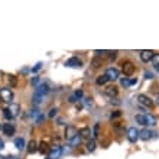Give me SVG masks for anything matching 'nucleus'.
I'll return each mask as SVG.
<instances>
[{
	"label": "nucleus",
	"mask_w": 159,
	"mask_h": 159,
	"mask_svg": "<svg viewBox=\"0 0 159 159\" xmlns=\"http://www.w3.org/2000/svg\"><path fill=\"white\" fill-rule=\"evenodd\" d=\"M13 99V93H12L10 88H2L0 90V100L5 101V103H12Z\"/></svg>",
	"instance_id": "obj_1"
},
{
	"label": "nucleus",
	"mask_w": 159,
	"mask_h": 159,
	"mask_svg": "<svg viewBox=\"0 0 159 159\" xmlns=\"http://www.w3.org/2000/svg\"><path fill=\"white\" fill-rule=\"evenodd\" d=\"M121 71H123V74H125L126 77H130L133 72H135V65H133V62H130V61L123 62V65H121Z\"/></svg>",
	"instance_id": "obj_2"
},
{
	"label": "nucleus",
	"mask_w": 159,
	"mask_h": 159,
	"mask_svg": "<svg viewBox=\"0 0 159 159\" xmlns=\"http://www.w3.org/2000/svg\"><path fill=\"white\" fill-rule=\"evenodd\" d=\"M137 103L145 106V107H154V101L149 99L148 96H145V94H139L137 96Z\"/></svg>",
	"instance_id": "obj_3"
},
{
	"label": "nucleus",
	"mask_w": 159,
	"mask_h": 159,
	"mask_svg": "<svg viewBox=\"0 0 159 159\" xmlns=\"http://www.w3.org/2000/svg\"><path fill=\"white\" fill-rule=\"evenodd\" d=\"M139 130H137L136 127H129L127 129V139L130 140V142H136L137 139H139Z\"/></svg>",
	"instance_id": "obj_4"
},
{
	"label": "nucleus",
	"mask_w": 159,
	"mask_h": 159,
	"mask_svg": "<svg viewBox=\"0 0 159 159\" xmlns=\"http://www.w3.org/2000/svg\"><path fill=\"white\" fill-rule=\"evenodd\" d=\"M78 135V130L75 129L74 126H67V129H65V139L70 142V140H72L74 137Z\"/></svg>",
	"instance_id": "obj_5"
},
{
	"label": "nucleus",
	"mask_w": 159,
	"mask_h": 159,
	"mask_svg": "<svg viewBox=\"0 0 159 159\" xmlns=\"http://www.w3.org/2000/svg\"><path fill=\"white\" fill-rule=\"evenodd\" d=\"M155 52L150 49H145L140 52V60L143 61V62H148V61H152V58H154Z\"/></svg>",
	"instance_id": "obj_6"
},
{
	"label": "nucleus",
	"mask_w": 159,
	"mask_h": 159,
	"mask_svg": "<svg viewBox=\"0 0 159 159\" xmlns=\"http://www.w3.org/2000/svg\"><path fill=\"white\" fill-rule=\"evenodd\" d=\"M106 75H107L109 80L116 81V80L119 78V70H117V68H109V70L106 71Z\"/></svg>",
	"instance_id": "obj_7"
},
{
	"label": "nucleus",
	"mask_w": 159,
	"mask_h": 159,
	"mask_svg": "<svg viewBox=\"0 0 159 159\" xmlns=\"http://www.w3.org/2000/svg\"><path fill=\"white\" fill-rule=\"evenodd\" d=\"M61 154H62V148L56 146V148H54V149H51V150H49L48 158H49V159H60Z\"/></svg>",
	"instance_id": "obj_8"
},
{
	"label": "nucleus",
	"mask_w": 159,
	"mask_h": 159,
	"mask_svg": "<svg viewBox=\"0 0 159 159\" xmlns=\"http://www.w3.org/2000/svg\"><path fill=\"white\" fill-rule=\"evenodd\" d=\"M155 135L154 130H149V129H143L142 132L139 133V137L142 139V140H149V139H152Z\"/></svg>",
	"instance_id": "obj_9"
},
{
	"label": "nucleus",
	"mask_w": 159,
	"mask_h": 159,
	"mask_svg": "<svg viewBox=\"0 0 159 159\" xmlns=\"http://www.w3.org/2000/svg\"><path fill=\"white\" fill-rule=\"evenodd\" d=\"M3 133L7 136H13L15 135V126L12 123H5L3 125Z\"/></svg>",
	"instance_id": "obj_10"
},
{
	"label": "nucleus",
	"mask_w": 159,
	"mask_h": 159,
	"mask_svg": "<svg viewBox=\"0 0 159 159\" xmlns=\"http://www.w3.org/2000/svg\"><path fill=\"white\" fill-rule=\"evenodd\" d=\"M67 67H81L82 62L80 58H77V56H72V58H70V60L65 62Z\"/></svg>",
	"instance_id": "obj_11"
},
{
	"label": "nucleus",
	"mask_w": 159,
	"mask_h": 159,
	"mask_svg": "<svg viewBox=\"0 0 159 159\" xmlns=\"http://www.w3.org/2000/svg\"><path fill=\"white\" fill-rule=\"evenodd\" d=\"M104 93L107 94L109 97H111V99H113V97H116V96H117V88H116L114 85H109V87L104 90Z\"/></svg>",
	"instance_id": "obj_12"
},
{
	"label": "nucleus",
	"mask_w": 159,
	"mask_h": 159,
	"mask_svg": "<svg viewBox=\"0 0 159 159\" xmlns=\"http://www.w3.org/2000/svg\"><path fill=\"white\" fill-rule=\"evenodd\" d=\"M9 110H10V113L13 117H16L17 114H19V111H20V106L16 104V103H12L10 106H9Z\"/></svg>",
	"instance_id": "obj_13"
},
{
	"label": "nucleus",
	"mask_w": 159,
	"mask_h": 159,
	"mask_svg": "<svg viewBox=\"0 0 159 159\" xmlns=\"http://www.w3.org/2000/svg\"><path fill=\"white\" fill-rule=\"evenodd\" d=\"M36 150H38V143L35 142V140H31V142L27 143V152L29 154H33Z\"/></svg>",
	"instance_id": "obj_14"
},
{
	"label": "nucleus",
	"mask_w": 159,
	"mask_h": 159,
	"mask_svg": "<svg viewBox=\"0 0 159 159\" xmlns=\"http://www.w3.org/2000/svg\"><path fill=\"white\" fill-rule=\"evenodd\" d=\"M48 91H49V88H48V85H46V84H41V85H38V88H36V94H39V96L46 94Z\"/></svg>",
	"instance_id": "obj_15"
},
{
	"label": "nucleus",
	"mask_w": 159,
	"mask_h": 159,
	"mask_svg": "<svg viewBox=\"0 0 159 159\" xmlns=\"http://www.w3.org/2000/svg\"><path fill=\"white\" fill-rule=\"evenodd\" d=\"M146 117V126H155L156 125V117L152 114H145Z\"/></svg>",
	"instance_id": "obj_16"
},
{
	"label": "nucleus",
	"mask_w": 159,
	"mask_h": 159,
	"mask_svg": "<svg viewBox=\"0 0 159 159\" xmlns=\"http://www.w3.org/2000/svg\"><path fill=\"white\" fill-rule=\"evenodd\" d=\"M15 146H16L19 150L25 149V140H23V137H17V139H15Z\"/></svg>",
	"instance_id": "obj_17"
},
{
	"label": "nucleus",
	"mask_w": 159,
	"mask_h": 159,
	"mask_svg": "<svg viewBox=\"0 0 159 159\" xmlns=\"http://www.w3.org/2000/svg\"><path fill=\"white\" fill-rule=\"evenodd\" d=\"M78 133L81 135V137H90V135H91V130H90V127H82V129H80V130H78Z\"/></svg>",
	"instance_id": "obj_18"
},
{
	"label": "nucleus",
	"mask_w": 159,
	"mask_h": 159,
	"mask_svg": "<svg viewBox=\"0 0 159 159\" xmlns=\"http://www.w3.org/2000/svg\"><path fill=\"white\" fill-rule=\"evenodd\" d=\"M107 81H109V78H107V75H106V74H103V75L97 77V80H96V82H97L99 85H104Z\"/></svg>",
	"instance_id": "obj_19"
},
{
	"label": "nucleus",
	"mask_w": 159,
	"mask_h": 159,
	"mask_svg": "<svg viewBox=\"0 0 159 159\" xmlns=\"http://www.w3.org/2000/svg\"><path fill=\"white\" fill-rule=\"evenodd\" d=\"M80 143H81V135H80V133H78L72 140H70V145H71V146H78Z\"/></svg>",
	"instance_id": "obj_20"
},
{
	"label": "nucleus",
	"mask_w": 159,
	"mask_h": 159,
	"mask_svg": "<svg viewBox=\"0 0 159 159\" xmlns=\"http://www.w3.org/2000/svg\"><path fill=\"white\" fill-rule=\"evenodd\" d=\"M136 121L139 125H142V126H146V117H145V114H137Z\"/></svg>",
	"instance_id": "obj_21"
},
{
	"label": "nucleus",
	"mask_w": 159,
	"mask_h": 159,
	"mask_svg": "<svg viewBox=\"0 0 159 159\" xmlns=\"http://www.w3.org/2000/svg\"><path fill=\"white\" fill-rule=\"evenodd\" d=\"M94 149H96V140H94V139H91V140H88V142H87V150L93 152Z\"/></svg>",
	"instance_id": "obj_22"
},
{
	"label": "nucleus",
	"mask_w": 159,
	"mask_h": 159,
	"mask_svg": "<svg viewBox=\"0 0 159 159\" xmlns=\"http://www.w3.org/2000/svg\"><path fill=\"white\" fill-rule=\"evenodd\" d=\"M41 101H42V96H39V94L35 93V96L32 97V103H33L35 106H38L39 103H41Z\"/></svg>",
	"instance_id": "obj_23"
},
{
	"label": "nucleus",
	"mask_w": 159,
	"mask_h": 159,
	"mask_svg": "<svg viewBox=\"0 0 159 159\" xmlns=\"http://www.w3.org/2000/svg\"><path fill=\"white\" fill-rule=\"evenodd\" d=\"M38 149L42 152V154H44V152H48V145H46L45 142H41V143H39V148Z\"/></svg>",
	"instance_id": "obj_24"
},
{
	"label": "nucleus",
	"mask_w": 159,
	"mask_h": 159,
	"mask_svg": "<svg viewBox=\"0 0 159 159\" xmlns=\"http://www.w3.org/2000/svg\"><path fill=\"white\" fill-rule=\"evenodd\" d=\"M9 84H10L12 87H16V84H17V80L15 75H9Z\"/></svg>",
	"instance_id": "obj_25"
},
{
	"label": "nucleus",
	"mask_w": 159,
	"mask_h": 159,
	"mask_svg": "<svg viewBox=\"0 0 159 159\" xmlns=\"http://www.w3.org/2000/svg\"><path fill=\"white\" fill-rule=\"evenodd\" d=\"M120 84L123 85V87H129V85H130V80H129L127 77L121 78V80H120Z\"/></svg>",
	"instance_id": "obj_26"
},
{
	"label": "nucleus",
	"mask_w": 159,
	"mask_h": 159,
	"mask_svg": "<svg viewBox=\"0 0 159 159\" xmlns=\"http://www.w3.org/2000/svg\"><path fill=\"white\" fill-rule=\"evenodd\" d=\"M3 116H5L7 120L13 119V116H12V113H10V110H9V109H5V110H3Z\"/></svg>",
	"instance_id": "obj_27"
},
{
	"label": "nucleus",
	"mask_w": 159,
	"mask_h": 159,
	"mask_svg": "<svg viewBox=\"0 0 159 159\" xmlns=\"http://www.w3.org/2000/svg\"><path fill=\"white\" fill-rule=\"evenodd\" d=\"M91 64H93V68H99V67L101 65V61H100L99 58H94Z\"/></svg>",
	"instance_id": "obj_28"
},
{
	"label": "nucleus",
	"mask_w": 159,
	"mask_h": 159,
	"mask_svg": "<svg viewBox=\"0 0 159 159\" xmlns=\"http://www.w3.org/2000/svg\"><path fill=\"white\" fill-rule=\"evenodd\" d=\"M99 130H100V125L97 123V125L94 126V135H93V139H94V137H97V136H99Z\"/></svg>",
	"instance_id": "obj_29"
},
{
	"label": "nucleus",
	"mask_w": 159,
	"mask_h": 159,
	"mask_svg": "<svg viewBox=\"0 0 159 159\" xmlns=\"http://www.w3.org/2000/svg\"><path fill=\"white\" fill-rule=\"evenodd\" d=\"M152 62H154L155 65H159V54H155L154 58H152Z\"/></svg>",
	"instance_id": "obj_30"
},
{
	"label": "nucleus",
	"mask_w": 159,
	"mask_h": 159,
	"mask_svg": "<svg viewBox=\"0 0 159 159\" xmlns=\"http://www.w3.org/2000/svg\"><path fill=\"white\" fill-rule=\"evenodd\" d=\"M41 67H42V64H41V62H38V64H36V65H35V67L32 68V72L39 71V70H41Z\"/></svg>",
	"instance_id": "obj_31"
},
{
	"label": "nucleus",
	"mask_w": 159,
	"mask_h": 159,
	"mask_svg": "<svg viewBox=\"0 0 159 159\" xmlns=\"http://www.w3.org/2000/svg\"><path fill=\"white\" fill-rule=\"evenodd\" d=\"M56 111H58L56 109H51V111H49V117H54V116H56Z\"/></svg>",
	"instance_id": "obj_32"
},
{
	"label": "nucleus",
	"mask_w": 159,
	"mask_h": 159,
	"mask_svg": "<svg viewBox=\"0 0 159 159\" xmlns=\"http://www.w3.org/2000/svg\"><path fill=\"white\" fill-rule=\"evenodd\" d=\"M44 120H45V117H44V116H39L38 119H36V123H38V125H41V123H42Z\"/></svg>",
	"instance_id": "obj_33"
},
{
	"label": "nucleus",
	"mask_w": 159,
	"mask_h": 159,
	"mask_svg": "<svg viewBox=\"0 0 159 159\" xmlns=\"http://www.w3.org/2000/svg\"><path fill=\"white\" fill-rule=\"evenodd\" d=\"M121 113L120 111H114V113H111V119H114V117H119Z\"/></svg>",
	"instance_id": "obj_34"
},
{
	"label": "nucleus",
	"mask_w": 159,
	"mask_h": 159,
	"mask_svg": "<svg viewBox=\"0 0 159 159\" xmlns=\"http://www.w3.org/2000/svg\"><path fill=\"white\" fill-rule=\"evenodd\" d=\"M38 111H39V110H38V109H33V110H32V111H31V116H38V114H39Z\"/></svg>",
	"instance_id": "obj_35"
},
{
	"label": "nucleus",
	"mask_w": 159,
	"mask_h": 159,
	"mask_svg": "<svg viewBox=\"0 0 159 159\" xmlns=\"http://www.w3.org/2000/svg\"><path fill=\"white\" fill-rule=\"evenodd\" d=\"M38 82H39V78H38V77H33V78H32V84H33V85H36Z\"/></svg>",
	"instance_id": "obj_36"
},
{
	"label": "nucleus",
	"mask_w": 159,
	"mask_h": 159,
	"mask_svg": "<svg viewBox=\"0 0 159 159\" xmlns=\"http://www.w3.org/2000/svg\"><path fill=\"white\" fill-rule=\"evenodd\" d=\"M145 78H154V77H152V72L146 71V72H145Z\"/></svg>",
	"instance_id": "obj_37"
},
{
	"label": "nucleus",
	"mask_w": 159,
	"mask_h": 159,
	"mask_svg": "<svg viewBox=\"0 0 159 159\" xmlns=\"http://www.w3.org/2000/svg\"><path fill=\"white\" fill-rule=\"evenodd\" d=\"M137 82V80L136 78H133V80H130V85H133V84H136Z\"/></svg>",
	"instance_id": "obj_38"
},
{
	"label": "nucleus",
	"mask_w": 159,
	"mask_h": 159,
	"mask_svg": "<svg viewBox=\"0 0 159 159\" xmlns=\"http://www.w3.org/2000/svg\"><path fill=\"white\" fill-rule=\"evenodd\" d=\"M0 149H3V142L0 140Z\"/></svg>",
	"instance_id": "obj_39"
},
{
	"label": "nucleus",
	"mask_w": 159,
	"mask_h": 159,
	"mask_svg": "<svg viewBox=\"0 0 159 159\" xmlns=\"http://www.w3.org/2000/svg\"><path fill=\"white\" fill-rule=\"evenodd\" d=\"M155 70H156V71H159V65H155Z\"/></svg>",
	"instance_id": "obj_40"
},
{
	"label": "nucleus",
	"mask_w": 159,
	"mask_h": 159,
	"mask_svg": "<svg viewBox=\"0 0 159 159\" xmlns=\"http://www.w3.org/2000/svg\"><path fill=\"white\" fill-rule=\"evenodd\" d=\"M0 130H3V126H2V125H0Z\"/></svg>",
	"instance_id": "obj_41"
},
{
	"label": "nucleus",
	"mask_w": 159,
	"mask_h": 159,
	"mask_svg": "<svg viewBox=\"0 0 159 159\" xmlns=\"http://www.w3.org/2000/svg\"><path fill=\"white\" fill-rule=\"evenodd\" d=\"M158 104H159V97H158Z\"/></svg>",
	"instance_id": "obj_42"
}]
</instances>
